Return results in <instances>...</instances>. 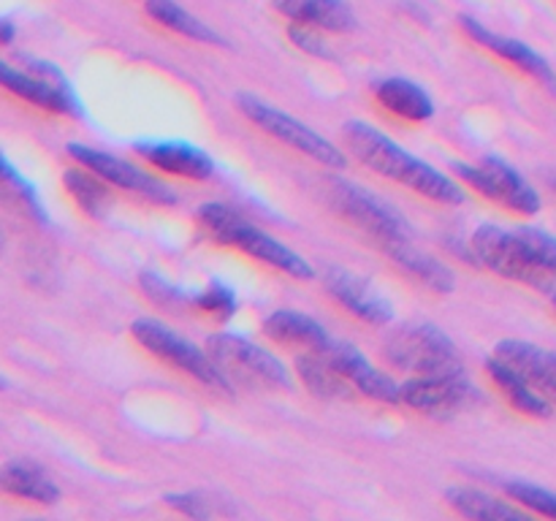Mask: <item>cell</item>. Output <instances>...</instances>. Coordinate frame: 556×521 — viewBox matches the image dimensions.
Here are the masks:
<instances>
[{
    "label": "cell",
    "instance_id": "9c48e42d",
    "mask_svg": "<svg viewBox=\"0 0 556 521\" xmlns=\"http://www.w3.org/2000/svg\"><path fill=\"white\" fill-rule=\"evenodd\" d=\"M454 174L467 185V188L478 190L486 195L489 201L508 206L510 212L519 215H538L543 206L541 193L530 185V179L510 166L503 157H483L478 163H454Z\"/></svg>",
    "mask_w": 556,
    "mask_h": 521
},
{
    "label": "cell",
    "instance_id": "484cf974",
    "mask_svg": "<svg viewBox=\"0 0 556 521\" xmlns=\"http://www.w3.org/2000/svg\"><path fill=\"white\" fill-rule=\"evenodd\" d=\"M147 14L155 22H161L168 30L179 33V36L190 38L195 43H223V38L212 30L206 22H201L199 16L190 14L188 9L177 3V0H144Z\"/></svg>",
    "mask_w": 556,
    "mask_h": 521
},
{
    "label": "cell",
    "instance_id": "cb8c5ba5",
    "mask_svg": "<svg viewBox=\"0 0 556 521\" xmlns=\"http://www.w3.org/2000/svg\"><path fill=\"white\" fill-rule=\"evenodd\" d=\"M448 505L467 521H538L535 516L525 513V510L514 508V505L503 503V499L492 497V494L481 492V488L456 486L448 488Z\"/></svg>",
    "mask_w": 556,
    "mask_h": 521
},
{
    "label": "cell",
    "instance_id": "7402d4cb",
    "mask_svg": "<svg viewBox=\"0 0 556 521\" xmlns=\"http://www.w3.org/2000/svg\"><path fill=\"white\" fill-rule=\"evenodd\" d=\"M396 266H400L405 275H410L413 280L421 282L424 288L438 293H451L454 291V271L443 264V260L432 258L429 253H424L418 244H413V239L394 244V247L383 250Z\"/></svg>",
    "mask_w": 556,
    "mask_h": 521
},
{
    "label": "cell",
    "instance_id": "5bb4252c",
    "mask_svg": "<svg viewBox=\"0 0 556 521\" xmlns=\"http://www.w3.org/2000/svg\"><path fill=\"white\" fill-rule=\"evenodd\" d=\"M136 152H139L152 168H157V171L163 174H174V177L204 182V179H210L212 174H215V161L210 157V152L190 144V141H179V139L136 141Z\"/></svg>",
    "mask_w": 556,
    "mask_h": 521
},
{
    "label": "cell",
    "instance_id": "3957f363",
    "mask_svg": "<svg viewBox=\"0 0 556 521\" xmlns=\"http://www.w3.org/2000/svg\"><path fill=\"white\" fill-rule=\"evenodd\" d=\"M237 103H239V112H242L255 128H261L266 136L280 141V144L313 157V161L320 163V166H331V168L348 166V155L334 144V141H329L324 134L309 128V125L302 123V119L291 117V114H286L282 109L266 103L264 98L248 96V92H244V96L237 98Z\"/></svg>",
    "mask_w": 556,
    "mask_h": 521
},
{
    "label": "cell",
    "instance_id": "52a82bcc",
    "mask_svg": "<svg viewBox=\"0 0 556 521\" xmlns=\"http://www.w3.org/2000/svg\"><path fill=\"white\" fill-rule=\"evenodd\" d=\"M386 358L396 369L413 374H434L465 369L456 342L434 323H413L394 331L386 342Z\"/></svg>",
    "mask_w": 556,
    "mask_h": 521
},
{
    "label": "cell",
    "instance_id": "d4e9b609",
    "mask_svg": "<svg viewBox=\"0 0 556 521\" xmlns=\"http://www.w3.org/2000/svg\"><path fill=\"white\" fill-rule=\"evenodd\" d=\"M296 372L302 383L320 399H342L353 391L348 380L337 372L334 364L326 358V353L320 351H304L296 358Z\"/></svg>",
    "mask_w": 556,
    "mask_h": 521
},
{
    "label": "cell",
    "instance_id": "4fadbf2b",
    "mask_svg": "<svg viewBox=\"0 0 556 521\" xmlns=\"http://www.w3.org/2000/svg\"><path fill=\"white\" fill-rule=\"evenodd\" d=\"M0 87L25 98L27 103L49 109V112H74L76 109V101L65 79L58 71L49 68L47 63H38L36 74H30V71L14 68L11 63L0 60Z\"/></svg>",
    "mask_w": 556,
    "mask_h": 521
},
{
    "label": "cell",
    "instance_id": "603a6c76",
    "mask_svg": "<svg viewBox=\"0 0 556 521\" xmlns=\"http://www.w3.org/2000/svg\"><path fill=\"white\" fill-rule=\"evenodd\" d=\"M0 492L41 505H52L60 499L58 483L30 461H9L0 467Z\"/></svg>",
    "mask_w": 556,
    "mask_h": 521
},
{
    "label": "cell",
    "instance_id": "ba28073f",
    "mask_svg": "<svg viewBox=\"0 0 556 521\" xmlns=\"http://www.w3.org/2000/svg\"><path fill=\"white\" fill-rule=\"evenodd\" d=\"M206 351L228 380L237 378L239 383L264 385V389H291V374L286 364L248 336L220 331L206 340Z\"/></svg>",
    "mask_w": 556,
    "mask_h": 521
},
{
    "label": "cell",
    "instance_id": "7c38bea8",
    "mask_svg": "<svg viewBox=\"0 0 556 521\" xmlns=\"http://www.w3.org/2000/svg\"><path fill=\"white\" fill-rule=\"evenodd\" d=\"M320 353H326V358L334 364L337 372L348 380V385L353 391H358L367 399L386 402V405H400V383L391 374H386L383 369L375 367L351 342L331 340Z\"/></svg>",
    "mask_w": 556,
    "mask_h": 521
},
{
    "label": "cell",
    "instance_id": "8fae6325",
    "mask_svg": "<svg viewBox=\"0 0 556 521\" xmlns=\"http://www.w3.org/2000/svg\"><path fill=\"white\" fill-rule=\"evenodd\" d=\"M472 385L465 369L434 374H413L400 383V405L418 412H451L459 410L470 396Z\"/></svg>",
    "mask_w": 556,
    "mask_h": 521
},
{
    "label": "cell",
    "instance_id": "8992f818",
    "mask_svg": "<svg viewBox=\"0 0 556 521\" xmlns=\"http://www.w3.org/2000/svg\"><path fill=\"white\" fill-rule=\"evenodd\" d=\"M329 204L334 206L342 220L351 223L353 228L369 237V242L378 244L380 250H389L394 244L410 239L407 226L402 217L391 209L386 201L364 190L362 185L348 182V179H331L329 182Z\"/></svg>",
    "mask_w": 556,
    "mask_h": 521
},
{
    "label": "cell",
    "instance_id": "ac0fdd59",
    "mask_svg": "<svg viewBox=\"0 0 556 521\" xmlns=\"http://www.w3.org/2000/svg\"><path fill=\"white\" fill-rule=\"evenodd\" d=\"M271 3L293 25L309 30L351 33L356 27V14L348 0H271Z\"/></svg>",
    "mask_w": 556,
    "mask_h": 521
},
{
    "label": "cell",
    "instance_id": "d590c367",
    "mask_svg": "<svg viewBox=\"0 0 556 521\" xmlns=\"http://www.w3.org/2000/svg\"><path fill=\"white\" fill-rule=\"evenodd\" d=\"M552 302H554V307H556V291L552 293Z\"/></svg>",
    "mask_w": 556,
    "mask_h": 521
},
{
    "label": "cell",
    "instance_id": "2e32d148",
    "mask_svg": "<svg viewBox=\"0 0 556 521\" xmlns=\"http://www.w3.org/2000/svg\"><path fill=\"white\" fill-rule=\"evenodd\" d=\"M326 288H329L331 296L340 302V307H345L348 313L356 315L364 323L386 326L394 318L391 304L369 285V280L353 275V271L331 269L329 275H326Z\"/></svg>",
    "mask_w": 556,
    "mask_h": 521
},
{
    "label": "cell",
    "instance_id": "d6a6232c",
    "mask_svg": "<svg viewBox=\"0 0 556 521\" xmlns=\"http://www.w3.org/2000/svg\"><path fill=\"white\" fill-rule=\"evenodd\" d=\"M141 285H144L147 296H152L155 302H161V304H177L179 298H182V293H179L172 282L161 280L157 275H144L141 277Z\"/></svg>",
    "mask_w": 556,
    "mask_h": 521
},
{
    "label": "cell",
    "instance_id": "5b68a950",
    "mask_svg": "<svg viewBox=\"0 0 556 521\" xmlns=\"http://www.w3.org/2000/svg\"><path fill=\"white\" fill-rule=\"evenodd\" d=\"M130 334L134 340L144 347L147 353L161 358L168 367H177L179 372H185L188 378L199 380V383L210 385V389L228 391L231 389V380L226 378L220 367L215 364V358L210 356V351L193 345L190 340H185L182 334H177L174 329H168L166 323L152 318H139L130 326Z\"/></svg>",
    "mask_w": 556,
    "mask_h": 521
},
{
    "label": "cell",
    "instance_id": "44dd1931",
    "mask_svg": "<svg viewBox=\"0 0 556 521\" xmlns=\"http://www.w3.org/2000/svg\"><path fill=\"white\" fill-rule=\"evenodd\" d=\"M375 98L380 106L394 112L396 117L410 119V123H427L434 114V101L418 81L405 79V76H391L375 85Z\"/></svg>",
    "mask_w": 556,
    "mask_h": 521
},
{
    "label": "cell",
    "instance_id": "ffe728a7",
    "mask_svg": "<svg viewBox=\"0 0 556 521\" xmlns=\"http://www.w3.org/2000/svg\"><path fill=\"white\" fill-rule=\"evenodd\" d=\"M486 372L489 378L494 380L500 391L505 394V399L516 407L519 412L532 418H548L554 412V405L530 383L527 378H521L510 364H505L503 358L492 356L486 361Z\"/></svg>",
    "mask_w": 556,
    "mask_h": 521
},
{
    "label": "cell",
    "instance_id": "277c9868",
    "mask_svg": "<svg viewBox=\"0 0 556 521\" xmlns=\"http://www.w3.org/2000/svg\"><path fill=\"white\" fill-rule=\"evenodd\" d=\"M470 253L476 258V264H481L483 269L494 271V275L505 277V280L525 282V285L541 288L548 296L556 291V282L541 266L535 264V258L530 255L527 244L521 242L519 231H508L503 226H486L478 228L470 239Z\"/></svg>",
    "mask_w": 556,
    "mask_h": 521
},
{
    "label": "cell",
    "instance_id": "4316f807",
    "mask_svg": "<svg viewBox=\"0 0 556 521\" xmlns=\"http://www.w3.org/2000/svg\"><path fill=\"white\" fill-rule=\"evenodd\" d=\"M63 182L68 188V193L74 195V201L79 204L81 212H87L90 217H101L109 206V185L101 177H96L87 168H68L63 174Z\"/></svg>",
    "mask_w": 556,
    "mask_h": 521
},
{
    "label": "cell",
    "instance_id": "4dcf8cb0",
    "mask_svg": "<svg viewBox=\"0 0 556 521\" xmlns=\"http://www.w3.org/2000/svg\"><path fill=\"white\" fill-rule=\"evenodd\" d=\"M288 36H291V41L296 43L299 49H304V52L315 54V58H331V52L326 49L324 38L318 36V30H309V27H302V25H291Z\"/></svg>",
    "mask_w": 556,
    "mask_h": 521
},
{
    "label": "cell",
    "instance_id": "f546056e",
    "mask_svg": "<svg viewBox=\"0 0 556 521\" xmlns=\"http://www.w3.org/2000/svg\"><path fill=\"white\" fill-rule=\"evenodd\" d=\"M166 503L172 505L174 510H179V513L188 516V519H193V521L210 519V505H206V499H201L199 494H190V492L168 494Z\"/></svg>",
    "mask_w": 556,
    "mask_h": 521
},
{
    "label": "cell",
    "instance_id": "e575fe53",
    "mask_svg": "<svg viewBox=\"0 0 556 521\" xmlns=\"http://www.w3.org/2000/svg\"><path fill=\"white\" fill-rule=\"evenodd\" d=\"M0 250H3V231H0Z\"/></svg>",
    "mask_w": 556,
    "mask_h": 521
},
{
    "label": "cell",
    "instance_id": "1f68e13d",
    "mask_svg": "<svg viewBox=\"0 0 556 521\" xmlns=\"http://www.w3.org/2000/svg\"><path fill=\"white\" fill-rule=\"evenodd\" d=\"M0 188H9L11 193L20 195V199L25 201L27 206H36V199H33V190L27 188L25 179H22L20 174L14 171V166H11V163L5 161L3 155H0Z\"/></svg>",
    "mask_w": 556,
    "mask_h": 521
},
{
    "label": "cell",
    "instance_id": "30bf717a",
    "mask_svg": "<svg viewBox=\"0 0 556 521\" xmlns=\"http://www.w3.org/2000/svg\"><path fill=\"white\" fill-rule=\"evenodd\" d=\"M68 155L74 157L81 168H87V171H92L96 177H101L106 185L128 190V193L144 195V199L155 201V204H177L174 188L163 185L161 179L152 177L150 171L139 168L136 163L125 161V157H117L112 155V152L96 150V147L87 144H68Z\"/></svg>",
    "mask_w": 556,
    "mask_h": 521
},
{
    "label": "cell",
    "instance_id": "e0dca14e",
    "mask_svg": "<svg viewBox=\"0 0 556 521\" xmlns=\"http://www.w3.org/2000/svg\"><path fill=\"white\" fill-rule=\"evenodd\" d=\"M494 356L516 369L521 378L530 380L548 402H556V351L525 340H503L494 345Z\"/></svg>",
    "mask_w": 556,
    "mask_h": 521
},
{
    "label": "cell",
    "instance_id": "9a60e30c",
    "mask_svg": "<svg viewBox=\"0 0 556 521\" xmlns=\"http://www.w3.org/2000/svg\"><path fill=\"white\" fill-rule=\"evenodd\" d=\"M462 27H465L467 36H470L476 43H481L483 49L494 52L497 58L508 60V63H514L516 68H521L525 74H530L532 79H538L541 85H546V87H552V90H556L554 68L548 65V60L543 58V54H538L535 49L530 47V43L519 41V38L503 36V33L489 30L483 22L472 20V16H462Z\"/></svg>",
    "mask_w": 556,
    "mask_h": 521
},
{
    "label": "cell",
    "instance_id": "7a4b0ae2",
    "mask_svg": "<svg viewBox=\"0 0 556 521\" xmlns=\"http://www.w3.org/2000/svg\"><path fill=\"white\" fill-rule=\"evenodd\" d=\"M195 217H199L201 231H204L212 242L239 250V253L250 255V258L261 260V264L271 266V269L282 271V275L296 277V280H313L315 277L313 264H309L304 255H299L296 250L282 244L280 239H275L269 231H264V228L253 226L248 217H242L228 204L206 201V204L199 206V215Z\"/></svg>",
    "mask_w": 556,
    "mask_h": 521
},
{
    "label": "cell",
    "instance_id": "8d00e7d4",
    "mask_svg": "<svg viewBox=\"0 0 556 521\" xmlns=\"http://www.w3.org/2000/svg\"><path fill=\"white\" fill-rule=\"evenodd\" d=\"M552 188H554V190H556V177H554V179H552Z\"/></svg>",
    "mask_w": 556,
    "mask_h": 521
},
{
    "label": "cell",
    "instance_id": "f1b7e54d",
    "mask_svg": "<svg viewBox=\"0 0 556 521\" xmlns=\"http://www.w3.org/2000/svg\"><path fill=\"white\" fill-rule=\"evenodd\" d=\"M193 302H195V307L204 309V313H210V315H215L217 320L233 318L239 309L233 288H228L226 282H220V280H212L204 291L195 293Z\"/></svg>",
    "mask_w": 556,
    "mask_h": 521
},
{
    "label": "cell",
    "instance_id": "836d02e7",
    "mask_svg": "<svg viewBox=\"0 0 556 521\" xmlns=\"http://www.w3.org/2000/svg\"><path fill=\"white\" fill-rule=\"evenodd\" d=\"M11 41H14V25L0 20V43H11Z\"/></svg>",
    "mask_w": 556,
    "mask_h": 521
},
{
    "label": "cell",
    "instance_id": "6da1fadb",
    "mask_svg": "<svg viewBox=\"0 0 556 521\" xmlns=\"http://www.w3.org/2000/svg\"><path fill=\"white\" fill-rule=\"evenodd\" d=\"M345 134V144L358 161L367 168H372L380 177L391 179V182L402 185V188L413 190V193L424 195V199L434 201V204H462L467 199L465 188L456 182L454 177H448L445 171H440L438 166L427 163L424 157L413 155L410 150L394 141L391 136H386L383 130H378L375 125L362 123V119H351V123L342 128Z\"/></svg>",
    "mask_w": 556,
    "mask_h": 521
},
{
    "label": "cell",
    "instance_id": "d6986e66",
    "mask_svg": "<svg viewBox=\"0 0 556 521\" xmlns=\"http://www.w3.org/2000/svg\"><path fill=\"white\" fill-rule=\"evenodd\" d=\"M264 334L277 345L304 347V351H324L334 336L324 329V323L299 309H275L266 315Z\"/></svg>",
    "mask_w": 556,
    "mask_h": 521
},
{
    "label": "cell",
    "instance_id": "74e56055",
    "mask_svg": "<svg viewBox=\"0 0 556 521\" xmlns=\"http://www.w3.org/2000/svg\"><path fill=\"white\" fill-rule=\"evenodd\" d=\"M3 385H5V380H3V378H0V389H3Z\"/></svg>",
    "mask_w": 556,
    "mask_h": 521
},
{
    "label": "cell",
    "instance_id": "83f0119b",
    "mask_svg": "<svg viewBox=\"0 0 556 521\" xmlns=\"http://www.w3.org/2000/svg\"><path fill=\"white\" fill-rule=\"evenodd\" d=\"M505 492H508L519 505L530 508L532 513L556 521V492H552V488L538 486V483L514 481L505 486Z\"/></svg>",
    "mask_w": 556,
    "mask_h": 521
}]
</instances>
